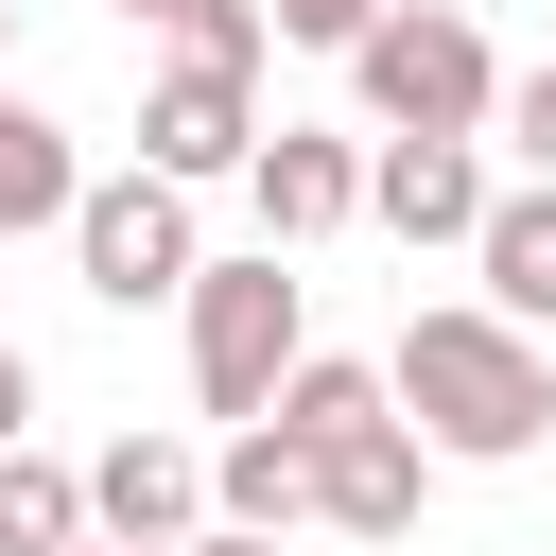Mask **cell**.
Returning <instances> with one entry per match:
<instances>
[{
    "mask_svg": "<svg viewBox=\"0 0 556 556\" xmlns=\"http://www.w3.org/2000/svg\"><path fill=\"white\" fill-rule=\"evenodd\" d=\"M382 400L417 417V452H434V469H521V452L556 434V365H539V330H504L486 295H434V313H400V348H382Z\"/></svg>",
    "mask_w": 556,
    "mask_h": 556,
    "instance_id": "6da1fadb",
    "label": "cell"
},
{
    "mask_svg": "<svg viewBox=\"0 0 556 556\" xmlns=\"http://www.w3.org/2000/svg\"><path fill=\"white\" fill-rule=\"evenodd\" d=\"M348 104H365V139H486L504 122V52H486L469 0H382L348 35Z\"/></svg>",
    "mask_w": 556,
    "mask_h": 556,
    "instance_id": "7a4b0ae2",
    "label": "cell"
},
{
    "mask_svg": "<svg viewBox=\"0 0 556 556\" xmlns=\"http://www.w3.org/2000/svg\"><path fill=\"white\" fill-rule=\"evenodd\" d=\"M174 313H191V400H208L226 434H243V417H261V400L295 382V348H313V313H295V261H278V243L208 261V278H191Z\"/></svg>",
    "mask_w": 556,
    "mask_h": 556,
    "instance_id": "3957f363",
    "label": "cell"
},
{
    "mask_svg": "<svg viewBox=\"0 0 556 556\" xmlns=\"http://www.w3.org/2000/svg\"><path fill=\"white\" fill-rule=\"evenodd\" d=\"M70 278H87L104 313H174V295L208 278L191 191H174V174H87V208H70Z\"/></svg>",
    "mask_w": 556,
    "mask_h": 556,
    "instance_id": "277c9868",
    "label": "cell"
},
{
    "mask_svg": "<svg viewBox=\"0 0 556 556\" xmlns=\"http://www.w3.org/2000/svg\"><path fill=\"white\" fill-rule=\"evenodd\" d=\"M243 208H261V243H278V261H295V243H330V226H365V139H330V122H261Z\"/></svg>",
    "mask_w": 556,
    "mask_h": 556,
    "instance_id": "5b68a950",
    "label": "cell"
},
{
    "mask_svg": "<svg viewBox=\"0 0 556 556\" xmlns=\"http://www.w3.org/2000/svg\"><path fill=\"white\" fill-rule=\"evenodd\" d=\"M87 539H139V556L208 539V452L191 434H104L87 452Z\"/></svg>",
    "mask_w": 556,
    "mask_h": 556,
    "instance_id": "8992f818",
    "label": "cell"
},
{
    "mask_svg": "<svg viewBox=\"0 0 556 556\" xmlns=\"http://www.w3.org/2000/svg\"><path fill=\"white\" fill-rule=\"evenodd\" d=\"M243 156H261V70H156V104H139V174L208 191V174H243Z\"/></svg>",
    "mask_w": 556,
    "mask_h": 556,
    "instance_id": "52a82bcc",
    "label": "cell"
},
{
    "mask_svg": "<svg viewBox=\"0 0 556 556\" xmlns=\"http://www.w3.org/2000/svg\"><path fill=\"white\" fill-rule=\"evenodd\" d=\"M486 208H504L486 139H365V226H400V243H469Z\"/></svg>",
    "mask_w": 556,
    "mask_h": 556,
    "instance_id": "ba28073f",
    "label": "cell"
},
{
    "mask_svg": "<svg viewBox=\"0 0 556 556\" xmlns=\"http://www.w3.org/2000/svg\"><path fill=\"white\" fill-rule=\"evenodd\" d=\"M417 504H434L417 417H382V434H348V452L313 469V521H330V539H417Z\"/></svg>",
    "mask_w": 556,
    "mask_h": 556,
    "instance_id": "9c48e42d",
    "label": "cell"
},
{
    "mask_svg": "<svg viewBox=\"0 0 556 556\" xmlns=\"http://www.w3.org/2000/svg\"><path fill=\"white\" fill-rule=\"evenodd\" d=\"M469 278L504 330H556V174H504V208L469 226Z\"/></svg>",
    "mask_w": 556,
    "mask_h": 556,
    "instance_id": "30bf717a",
    "label": "cell"
},
{
    "mask_svg": "<svg viewBox=\"0 0 556 556\" xmlns=\"http://www.w3.org/2000/svg\"><path fill=\"white\" fill-rule=\"evenodd\" d=\"M382 417H400V400H382V365H348V348H295V382L261 400V434H278V452H313V469H330L348 434H382Z\"/></svg>",
    "mask_w": 556,
    "mask_h": 556,
    "instance_id": "8fae6325",
    "label": "cell"
},
{
    "mask_svg": "<svg viewBox=\"0 0 556 556\" xmlns=\"http://www.w3.org/2000/svg\"><path fill=\"white\" fill-rule=\"evenodd\" d=\"M70 208H87V156H70V122L0 87V243H17V226H70Z\"/></svg>",
    "mask_w": 556,
    "mask_h": 556,
    "instance_id": "7c38bea8",
    "label": "cell"
},
{
    "mask_svg": "<svg viewBox=\"0 0 556 556\" xmlns=\"http://www.w3.org/2000/svg\"><path fill=\"white\" fill-rule=\"evenodd\" d=\"M208 521H243V539H295V521H313V452H278V434L243 417V434L208 452Z\"/></svg>",
    "mask_w": 556,
    "mask_h": 556,
    "instance_id": "4fadbf2b",
    "label": "cell"
},
{
    "mask_svg": "<svg viewBox=\"0 0 556 556\" xmlns=\"http://www.w3.org/2000/svg\"><path fill=\"white\" fill-rule=\"evenodd\" d=\"M70 539H87V469L0 452V556H70Z\"/></svg>",
    "mask_w": 556,
    "mask_h": 556,
    "instance_id": "5bb4252c",
    "label": "cell"
},
{
    "mask_svg": "<svg viewBox=\"0 0 556 556\" xmlns=\"http://www.w3.org/2000/svg\"><path fill=\"white\" fill-rule=\"evenodd\" d=\"M156 35H174V70H261V52H278V17H261V0H174Z\"/></svg>",
    "mask_w": 556,
    "mask_h": 556,
    "instance_id": "9a60e30c",
    "label": "cell"
},
{
    "mask_svg": "<svg viewBox=\"0 0 556 556\" xmlns=\"http://www.w3.org/2000/svg\"><path fill=\"white\" fill-rule=\"evenodd\" d=\"M486 139H504L521 174H556V52H539V70H504V122H486Z\"/></svg>",
    "mask_w": 556,
    "mask_h": 556,
    "instance_id": "2e32d148",
    "label": "cell"
},
{
    "mask_svg": "<svg viewBox=\"0 0 556 556\" xmlns=\"http://www.w3.org/2000/svg\"><path fill=\"white\" fill-rule=\"evenodd\" d=\"M261 17H278V35H313V52H348V35L382 17V0H261Z\"/></svg>",
    "mask_w": 556,
    "mask_h": 556,
    "instance_id": "e0dca14e",
    "label": "cell"
},
{
    "mask_svg": "<svg viewBox=\"0 0 556 556\" xmlns=\"http://www.w3.org/2000/svg\"><path fill=\"white\" fill-rule=\"evenodd\" d=\"M0 452H35V348L0 330Z\"/></svg>",
    "mask_w": 556,
    "mask_h": 556,
    "instance_id": "ac0fdd59",
    "label": "cell"
},
{
    "mask_svg": "<svg viewBox=\"0 0 556 556\" xmlns=\"http://www.w3.org/2000/svg\"><path fill=\"white\" fill-rule=\"evenodd\" d=\"M174 556H295V539H243V521H208V539H174Z\"/></svg>",
    "mask_w": 556,
    "mask_h": 556,
    "instance_id": "d6986e66",
    "label": "cell"
},
{
    "mask_svg": "<svg viewBox=\"0 0 556 556\" xmlns=\"http://www.w3.org/2000/svg\"><path fill=\"white\" fill-rule=\"evenodd\" d=\"M70 556H139V539H70Z\"/></svg>",
    "mask_w": 556,
    "mask_h": 556,
    "instance_id": "ffe728a7",
    "label": "cell"
},
{
    "mask_svg": "<svg viewBox=\"0 0 556 556\" xmlns=\"http://www.w3.org/2000/svg\"><path fill=\"white\" fill-rule=\"evenodd\" d=\"M122 17H174V0H122Z\"/></svg>",
    "mask_w": 556,
    "mask_h": 556,
    "instance_id": "44dd1931",
    "label": "cell"
},
{
    "mask_svg": "<svg viewBox=\"0 0 556 556\" xmlns=\"http://www.w3.org/2000/svg\"><path fill=\"white\" fill-rule=\"evenodd\" d=\"M0 52H17V0H0Z\"/></svg>",
    "mask_w": 556,
    "mask_h": 556,
    "instance_id": "7402d4cb",
    "label": "cell"
}]
</instances>
